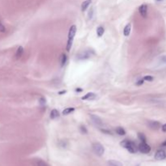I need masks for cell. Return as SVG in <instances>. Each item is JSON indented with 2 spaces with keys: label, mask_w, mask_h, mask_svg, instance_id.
Listing matches in <instances>:
<instances>
[{
  "label": "cell",
  "mask_w": 166,
  "mask_h": 166,
  "mask_svg": "<svg viewBox=\"0 0 166 166\" xmlns=\"http://www.w3.org/2000/svg\"><path fill=\"white\" fill-rule=\"evenodd\" d=\"M121 146H122L123 148H126L131 153H136L139 150V147H137V145L131 141V140L128 139H124L123 141L121 142Z\"/></svg>",
  "instance_id": "obj_1"
},
{
  "label": "cell",
  "mask_w": 166,
  "mask_h": 166,
  "mask_svg": "<svg viewBox=\"0 0 166 166\" xmlns=\"http://www.w3.org/2000/svg\"><path fill=\"white\" fill-rule=\"evenodd\" d=\"M75 33H76V26H75V25H72V26L70 28L69 33H68V40H67V48H66L67 51H70V50H71V49Z\"/></svg>",
  "instance_id": "obj_2"
},
{
  "label": "cell",
  "mask_w": 166,
  "mask_h": 166,
  "mask_svg": "<svg viewBox=\"0 0 166 166\" xmlns=\"http://www.w3.org/2000/svg\"><path fill=\"white\" fill-rule=\"evenodd\" d=\"M92 55H95V52L92 50V49H85L84 51H82V52L79 53L77 54V59H88L89 58H91Z\"/></svg>",
  "instance_id": "obj_3"
},
{
  "label": "cell",
  "mask_w": 166,
  "mask_h": 166,
  "mask_svg": "<svg viewBox=\"0 0 166 166\" xmlns=\"http://www.w3.org/2000/svg\"><path fill=\"white\" fill-rule=\"evenodd\" d=\"M92 150L98 156H101L105 153V148L101 143H94L92 144Z\"/></svg>",
  "instance_id": "obj_4"
},
{
  "label": "cell",
  "mask_w": 166,
  "mask_h": 166,
  "mask_svg": "<svg viewBox=\"0 0 166 166\" xmlns=\"http://www.w3.org/2000/svg\"><path fill=\"white\" fill-rule=\"evenodd\" d=\"M139 151L142 153H144V154H148V153L151 151V147L146 143L142 142L139 145Z\"/></svg>",
  "instance_id": "obj_5"
},
{
  "label": "cell",
  "mask_w": 166,
  "mask_h": 166,
  "mask_svg": "<svg viewBox=\"0 0 166 166\" xmlns=\"http://www.w3.org/2000/svg\"><path fill=\"white\" fill-rule=\"evenodd\" d=\"M148 126L150 127L151 130H158L161 128V124L158 121H148Z\"/></svg>",
  "instance_id": "obj_6"
},
{
  "label": "cell",
  "mask_w": 166,
  "mask_h": 166,
  "mask_svg": "<svg viewBox=\"0 0 166 166\" xmlns=\"http://www.w3.org/2000/svg\"><path fill=\"white\" fill-rule=\"evenodd\" d=\"M90 118L92 121V122L97 126H103V122L100 119V118H99L98 116L95 115V114H90Z\"/></svg>",
  "instance_id": "obj_7"
},
{
  "label": "cell",
  "mask_w": 166,
  "mask_h": 166,
  "mask_svg": "<svg viewBox=\"0 0 166 166\" xmlns=\"http://www.w3.org/2000/svg\"><path fill=\"white\" fill-rule=\"evenodd\" d=\"M166 158V152L164 150H158L155 154V159L157 161H162Z\"/></svg>",
  "instance_id": "obj_8"
},
{
  "label": "cell",
  "mask_w": 166,
  "mask_h": 166,
  "mask_svg": "<svg viewBox=\"0 0 166 166\" xmlns=\"http://www.w3.org/2000/svg\"><path fill=\"white\" fill-rule=\"evenodd\" d=\"M139 11L140 15L142 16V17L146 18L147 16H148V6L146 4H142L139 8Z\"/></svg>",
  "instance_id": "obj_9"
},
{
  "label": "cell",
  "mask_w": 166,
  "mask_h": 166,
  "mask_svg": "<svg viewBox=\"0 0 166 166\" xmlns=\"http://www.w3.org/2000/svg\"><path fill=\"white\" fill-rule=\"evenodd\" d=\"M96 97H97V95H96L95 93H93V92H88L85 96H84V97H83L81 99L83 100H93Z\"/></svg>",
  "instance_id": "obj_10"
},
{
  "label": "cell",
  "mask_w": 166,
  "mask_h": 166,
  "mask_svg": "<svg viewBox=\"0 0 166 166\" xmlns=\"http://www.w3.org/2000/svg\"><path fill=\"white\" fill-rule=\"evenodd\" d=\"M108 166H122V164L118 161H115V160H110L108 161L107 162Z\"/></svg>",
  "instance_id": "obj_11"
},
{
  "label": "cell",
  "mask_w": 166,
  "mask_h": 166,
  "mask_svg": "<svg viewBox=\"0 0 166 166\" xmlns=\"http://www.w3.org/2000/svg\"><path fill=\"white\" fill-rule=\"evenodd\" d=\"M91 3H92V0H85L84 2H83V3L81 5V11H86V9L89 7V5L91 4Z\"/></svg>",
  "instance_id": "obj_12"
},
{
  "label": "cell",
  "mask_w": 166,
  "mask_h": 166,
  "mask_svg": "<svg viewBox=\"0 0 166 166\" xmlns=\"http://www.w3.org/2000/svg\"><path fill=\"white\" fill-rule=\"evenodd\" d=\"M131 24H126V26L124 28V31H123V33L125 37H128L131 33Z\"/></svg>",
  "instance_id": "obj_13"
},
{
  "label": "cell",
  "mask_w": 166,
  "mask_h": 166,
  "mask_svg": "<svg viewBox=\"0 0 166 166\" xmlns=\"http://www.w3.org/2000/svg\"><path fill=\"white\" fill-rule=\"evenodd\" d=\"M24 53V48L22 46H19L17 50H16V59H20V57L22 56Z\"/></svg>",
  "instance_id": "obj_14"
},
{
  "label": "cell",
  "mask_w": 166,
  "mask_h": 166,
  "mask_svg": "<svg viewBox=\"0 0 166 166\" xmlns=\"http://www.w3.org/2000/svg\"><path fill=\"white\" fill-rule=\"evenodd\" d=\"M59 116V111H58V110H55V109L50 112V118L55 119V118H58Z\"/></svg>",
  "instance_id": "obj_15"
},
{
  "label": "cell",
  "mask_w": 166,
  "mask_h": 166,
  "mask_svg": "<svg viewBox=\"0 0 166 166\" xmlns=\"http://www.w3.org/2000/svg\"><path fill=\"white\" fill-rule=\"evenodd\" d=\"M116 133L119 135H125L126 131L122 128V126H118V127H116Z\"/></svg>",
  "instance_id": "obj_16"
},
{
  "label": "cell",
  "mask_w": 166,
  "mask_h": 166,
  "mask_svg": "<svg viewBox=\"0 0 166 166\" xmlns=\"http://www.w3.org/2000/svg\"><path fill=\"white\" fill-rule=\"evenodd\" d=\"M67 61V55H66L65 54H62L61 55V60H60V62H61V67L64 66V65L66 64Z\"/></svg>",
  "instance_id": "obj_17"
},
{
  "label": "cell",
  "mask_w": 166,
  "mask_h": 166,
  "mask_svg": "<svg viewBox=\"0 0 166 166\" xmlns=\"http://www.w3.org/2000/svg\"><path fill=\"white\" fill-rule=\"evenodd\" d=\"M75 110V108L73 107H69V108H66L64 110L62 111V114L63 115H67V114L71 113V112H73Z\"/></svg>",
  "instance_id": "obj_18"
},
{
  "label": "cell",
  "mask_w": 166,
  "mask_h": 166,
  "mask_svg": "<svg viewBox=\"0 0 166 166\" xmlns=\"http://www.w3.org/2000/svg\"><path fill=\"white\" fill-rule=\"evenodd\" d=\"M36 165L37 166H49L48 164L46 162V161H42V160H37L36 161Z\"/></svg>",
  "instance_id": "obj_19"
},
{
  "label": "cell",
  "mask_w": 166,
  "mask_h": 166,
  "mask_svg": "<svg viewBox=\"0 0 166 166\" xmlns=\"http://www.w3.org/2000/svg\"><path fill=\"white\" fill-rule=\"evenodd\" d=\"M104 33H105V29H104L103 27L100 26V27L97 28V36H98L99 37H100L102 35H103Z\"/></svg>",
  "instance_id": "obj_20"
},
{
  "label": "cell",
  "mask_w": 166,
  "mask_h": 166,
  "mask_svg": "<svg viewBox=\"0 0 166 166\" xmlns=\"http://www.w3.org/2000/svg\"><path fill=\"white\" fill-rule=\"evenodd\" d=\"M138 138L139 139L140 141H142L143 143H146V137L144 135V134L143 133H138Z\"/></svg>",
  "instance_id": "obj_21"
},
{
  "label": "cell",
  "mask_w": 166,
  "mask_h": 166,
  "mask_svg": "<svg viewBox=\"0 0 166 166\" xmlns=\"http://www.w3.org/2000/svg\"><path fill=\"white\" fill-rule=\"evenodd\" d=\"M39 102H40V105H46V98H45V97H41L39 99Z\"/></svg>",
  "instance_id": "obj_22"
},
{
  "label": "cell",
  "mask_w": 166,
  "mask_h": 166,
  "mask_svg": "<svg viewBox=\"0 0 166 166\" xmlns=\"http://www.w3.org/2000/svg\"><path fill=\"white\" fill-rule=\"evenodd\" d=\"M6 32V28L3 24L2 22H0V33H5Z\"/></svg>",
  "instance_id": "obj_23"
},
{
  "label": "cell",
  "mask_w": 166,
  "mask_h": 166,
  "mask_svg": "<svg viewBox=\"0 0 166 166\" xmlns=\"http://www.w3.org/2000/svg\"><path fill=\"white\" fill-rule=\"evenodd\" d=\"M143 80H147V81H152L153 80V77L151 75H146L144 76V78H143Z\"/></svg>",
  "instance_id": "obj_24"
},
{
  "label": "cell",
  "mask_w": 166,
  "mask_h": 166,
  "mask_svg": "<svg viewBox=\"0 0 166 166\" xmlns=\"http://www.w3.org/2000/svg\"><path fill=\"white\" fill-rule=\"evenodd\" d=\"M80 131L83 134H87L88 133V130L86 129V127L84 126H80Z\"/></svg>",
  "instance_id": "obj_25"
},
{
  "label": "cell",
  "mask_w": 166,
  "mask_h": 166,
  "mask_svg": "<svg viewBox=\"0 0 166 166\" xmlns=\"http://www.w3.org/2000/svg\"><path fill=\"white\" fill-rule=\"evenodd\" d=\"M161 61L162 62H164V63H166V55L161 57Z\"/></svg>",
  "instance_id": "obj_26"
},
{
  "label": "cell",
  "mask_w": 166,
  "mask_h": 166,
  "mask_svg": "<svg viewBox=\"0 0 166 166\" xmlns=\"http://www.w3.org/2000/svg\"><path fill=\"white\" fill-rule=\"evenodd\" d=\"M143 84V80H139L137 83H136V85L139 86V85H142Z\"/></svg>",
  "instance_id": "obj_27"
},
{
  "label": "cell",
  "mask_w": 166,
  "mask_h": 166,
  "mask_svg": "<svg viewBox=\"0 0 166 166\" xmlns=\"http://www.w3.org/2000/svg\"><path fill=\"white\" fill-rule=\"evenodd\" d=\"M161 129H162V131H163V132H166V123L164 124V125L161 126Z\"/></svg>",
  "instance_id": "obj_28"
},
{
  "label": "cell",
  "mask_w": 166,
  "mask_h": 166,
  "mask_svg": "<svg viewBox=\"0 0 166 166\" xmlns=\"http://www.w3.org/2000/svg\"><path fill=\"white\" fill-rule=\"evenodd\" d=\"M75 91H76V92H82L83 90H82L81 88H76V90H75Z\"/></svg>",
  "instance_id": "obj_29"
},
{
  "label": "cell",
  "mask_w": 166,
  "mask_h": 166,
  "mask_svg": "<svg viewBox=\"0 0 166 166\" xmlns=\"http://www.w3.org/2000/svg\"><path fill=\"white\" fill-rule=\"evenodd\" d=\"M64 93H66V91H62V92H59V94H60V95H61V94H64Z\"/></svg>",
  "instance_id": "obj_30"
},
{
  "label": "cell",
  "mask_w": 166,
  "mask_h": 166,
  "mask_svg": "<svg viewBox=\"0 0 166 166\" xmlns=\"http://www.w3.org/2000/svg\"><path fill=\"white\" fill-rule=\"evenodd\" d=\"M162 146H166V140H165V141L162 143Z\"/></svg>",
  "instance_id": "obj_31"
},
{
  "label": "cell",
  "mask_w": 166,
  "mask_h": 166,
  "mask_svg": "<svg viewBox=\"0 0 166 166\" xmlns=\"http://www.w3.org/2000/svg\"><path fill=\"white\" fill-rule=\"evenodd\" d=\"M157 1H161V0H157Z\"/></svg>",
  "instance_id": "obj_32"
},
{
  "label": "cell",
  "mask_w": 166,
  "mask_h": 166,
  "mask_svg": "<svg viewBox=\"0 0 166 166\" xmlns=\"http://www.w3.org/2000/svg\"><path fill=\"white\" fill-rule=\"evenodd\" d=\"M137 166H139V165H137Z\"/></svg>",
  "instance_id": "obj_33"
}]
</instances>
